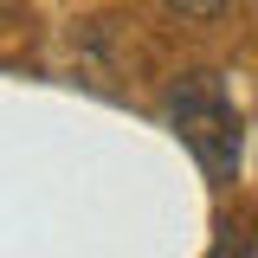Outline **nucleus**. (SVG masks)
<instances>
[{
	"instance_id": "nucleus-1",
	"label": "nucleus",
	"mask_w": 258,
	"mask_h": 258,
	"mask_svg": "<svg viewBox=\"0 0 258 258\" xmlns=\"http://www.w3.org/2000/svg\"><path fill=\"white\" fill-rule=\"evenodd\" d=\"M168 123H174V136L194 149V161H200L213 181H232V168H239V110L226 103V91L213 84V78L174 84Z\"/></svg>"
},
{
	"instance_id": "nucleus-2",
	"label": "nucleus",
	"mask_w": 258,
	"mask_h": 258,
	"mask_svg": "<svg viewBox=\"0 0 258 258\" xmlns=\"http://www.w3.org/2000/svg\"><path fill=\"white\" fill-rule=\"evenodd\" d=\"M168 13H181V20H213V13H226L232 0H161Z\"/></svg>"
}]
</instances>
